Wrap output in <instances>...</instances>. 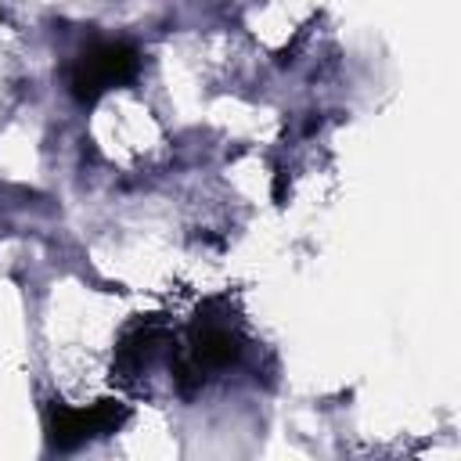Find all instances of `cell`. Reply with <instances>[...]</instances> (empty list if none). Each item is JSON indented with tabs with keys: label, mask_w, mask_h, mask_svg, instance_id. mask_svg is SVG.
<instances>
[{
	"label": "cell",
	"mask_w": 461,
	"mask_h": 461,
	"mask_svg": "<svg viewBox=\"0 0 461 461\" xmlns=\"http://www.w3.org/2000/svg\"><path fill=\"white\" fill-rule=\"evenodd\" d=\"M140 68V50L122 43V40H97L86 50L76 54L68 68V90L79 101H94L112 86H122L137 76Z\"/></svg>",
	"instance_id": "obj_3"
},
{
	"label": "cell",
	"mask_w": 461,
	"mask_h": 461,
	"mask_svg": "<svg viewBox=\"0 0 461 461\" xmlns=\"http://www.w3.org/2000/svg\"><path fill=\"white\" fill-rule=\"evenodd\" d=\"M245 353V339L238 331L234 321L227 317H194L191 335H187V349L176 360V382L184 393L205 385L212 375L234 367Z\"/></svg>",
	"instance_id": "obj_1"
},
{
	"label": "cell",
	"mask_w": 461,
	"mask_h": 461,
	"mask_svg": "<svg viewBox=\"0 0 461 461\" xmlns=\"http://www.w3.org/2000/svg\"><path fill=\"white\" fill-rule=\"evenodd\" d=\"M126 418H130V407L119 400H94L90 407H72L65 400H50L47 418H43L47 447L68 454L83 443H94V439L119 432L126 425Z\"/></svg>",
	"instance_id": "obj_2"
}]
</instances>
